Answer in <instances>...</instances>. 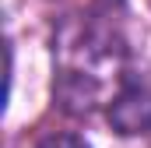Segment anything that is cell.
I'll list each match as a JSON object with an SVG mask.
<instances>
[{
	"instance_id": "1",
	"label": "cell",
	"mask_w": 151,
	"mask_h": 148,
	"mask_svg": "<svg viewBox=\"0 0 151 148\" xmlns=\"http://www.w3.org/2000/svg\"><path fill=\"white\" fill-rule=\"evenodd\" d=\"M109 123L123 138L151 134V71H123L109 99Z\"/></svg>"
},
{
	"instance_id": "2",
	"label": "cell",
	"mask_w": 151,
	"mask_h": 148,
	"mask_svg": "<svg viewBox=\"0 0 151 148\" xmlns=\"http://www.w3.org/2000/svg\"><path fill=\"white\" fill-rule=\"evenodd\" d=\"M35 148H91L81 134H49V138H42Z\"/></svg>"
}]
</instances>
